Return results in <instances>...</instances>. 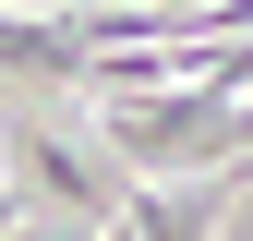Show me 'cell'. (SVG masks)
<instances>
[{
	"instance_id": "cell-1",
	"label": "cell",
	"mask_w": 253,
	"mask_h": 241,
	"mask_svg": "<svg viewBox=\"0 0 253 241\" xmlns=\"http://www.w3.org/2000/svg\"><path fill=\"white\" fill-rule=\"evenodd\" d=\"M229 193H241V169H217V181H145V193L121 205V229L133 241H217Z\"/></svg>"
}]
</instances>
